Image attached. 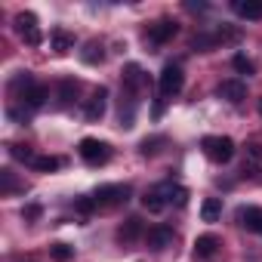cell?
<instances>
[{"instance_id":"8","label":"cell","mask_w":262,"mask_h":262,"mask_svg":"<svg viewBox=\"0 0 262 262\" xmlns=\"http://www.w3.org/2000/svg\"><path fill=\"white\" fill-rule=\"evenodd\" d=\"M120 77H123V93H126V96H139V90H142V83H145V74H142L139 65H126Z\"/></svg>"},{"instance_id":"26","label":"cell","mask_w":262,"mask_h":262,"mask_svg":"<svg viewBox=\"0 0 262 262\" xmlns=\"http://www.w3.org/2000/svg\"><path fill=\"white\" fill-rule=\"evenodd\" d=\"M0 191H4V194L16 191V176H13L10 170H0Z\"/></svg>"},{"instance_id":"4","label":"cell","mask_w":262,"mask_h":262,"mask_svg":"<svg viewBox=\"0 0 262 262\" xmlns=\"http://www.w3.org/2000/svg\"><path fill=\"white\" fill-rule=\"evenodd\" d=\"M16 31H19V37H22L28 47H40V43H43V34H40V28H37V16H34V13H19V16H16Z\"/></svg>"},{"instance_id":"18","label":"cell","mask_w":262,"mask_h":262,"mask_svg":"<svg viewBox=\"0 0 262 262\" xmlns=\"http://www.w3.org/2000/svg\"><path fill=\"white\" fill-rule=\"evenodd\" d=\"M77 99V80H71V77H65L62 83H59V108H68L71 102Z\"/></svg>"},{"instance_id":"9","label":"cell","mask_w":262,"mask_h":262,"mask_svg":"<svg viewBox=\"0 0 262 262\" xmlns=\"http://www.w3.org/2000/svg\"><path fill=\"white\" fill-rule=\"evenodd\" d=\"M219 96H222L225 102L237 105V102L247 99V83H244V80H222V83H219Z\"/></svg>"},{"instance_id":"14","label":"cell","mask_w":262,"mask_h":262,"mask_svg":"<svg viewBox=\"0 0 262 262\" xmlns=\"http://www.w3.org/2000/svg\"><path fill=\"white\" fill-rule=\"evenodd\" d=\"M50 99V86H43V83H34L25 96H22V102H25V108H43V102Z\"/></svg>"},{"instance_id":"23","label":"cell","mask_w":262,"mask_h":262,"mask_svg":"<svg viewBox=\"0 0 262 262\" xmlns=\"http://www.w3.org/2000/svg\"><path fill=\"white\" fill-rule=\"evenodd\" d=\"M231 65H234V71H237V74H247V77H250V74L256 71V65H253V62H250V59H247L244 53H237V56L231 59Z\"/></svg>"},{"instance_id":"12","label":"cell","mask_w":262,"mask_h":262,"mask_svg":"<svg viewBox=\"0 0 262 262\" xmlns=\"http://www.w3.org/2000/svg\"><path fill=\"white\" fill-rule=\"evenodd\" d=\"M142 237V219L139 216H129L120 228H117V241L120 244H133V241H139Z\"/></svg>"},{"instance_id":"10","label":"cell","mask_w":262,"mask_h":262,"mask_svg":"<svg viewBox=\"0 0 262 262\" xmlns=\"http://www.w3.org/2000/svg\"><path fill=\"white\" fill-rule=\"evenodd\" d=\"M50 47H53V53L65 56V53L74 50V34L65 31V28H53V31H50Z\"/></svg>"},{"instance_id":"3","label":"cell","mask_w":262,"mask_h":262,"mask_svg":"<svg viewBox=\"0 0 262 262\" xmlns=\"http://www.w3.org/2000/svg\"><path fill=\"white\" fill-rule=\"evenodd\" d=\"M158 86H161V96H167V99H170V96H179V93H182V86H185V74H182V65H176V62L164 65Z\"/></svg>"},{"instance_id":"11","label":"cell","mask_w":262,"mask_h":262,"mask_svg":"<svg viewBox=\"0 0 262 262\" xmlns=\"http://www.w3.org/2000/svg\"><path fill=\"white\" fill-rule=\"evenodd\" d=\"M145 241H148L151 250H164V247L173 244V228H170V225H155V228H148Z\"/></svg>"},{"instance_id":"24","label":"cell","mask_w":262,"mask_h":262,"mask_svg":"<svg viewBox=\"0 0 262 262\" xmlns=\"http://www.w3.org/2000/svg\"><path fill=\"white\" fill-rule=\"evenodd\" d=\"M10 155H13L16 161H25V164H34V161H37V155H34L28 145H10Z\"/></svg>"},{"instance_id":"19","label":"cell","mask_w":262,"mask_h":262,"mask_svg":"<svg viewBox=\"0 0 262 262\" xmlns=\"http://www.w3.org/2000/svg\"><path fill=\"white\" fill-rule=\"evenodd\" d=\"M80 59H83L86 65H99V62L105 59V50H102V43H99V40H86V43H83V53H80Z\"/></svg>"},{"instance_id":"20","label":"cell","mask_w":262,"mask_h":262,"mask_svg":"<svg viewBox=\"0 0 262 262\" xmlns=\"http://www.w3.org/2000/svg\"><path fill=\"white\" fill-rule=\"evenodd\" d=\"M161 188H164V194H167V204H176V207H185V204H188V188L173 185V182H167V185H161Z\"/></svg>"},{"instance_id":"30","label":"cell","mask_w":262,"mask_h":262,"mask_svg":"<svg viewBox=\"0 0 262 262\" xmlns=\"http://www.w3.org/2000/svg\"><path fill=\"white\" fill-rule=\"evenodd\" d=\"M22 216H25V219H37V216H40V207H37V204H31V207H25V210H22Z\"/></svg>"},{"instance_id":"27","label":"cell","mask_w":262,"mask_h":262,"mask_svg":"<svg viewBox=\"0 0 262 262\" xmlns=\"http://www.w3.org/2000/svg\"><path fill=\"white\" fill-rule=\"evenodd\" d=\"M247 158L253 161V164H262V142H247Z\"/></svg>"},{"instance_id":"15","label":"cell","mask_w":262,"mask_h":262,"mask_svg":"<svg viewBox=\"0 0 262 262\" xmlns=\"http://www.w3.org/2000/svg\"><path fill=\"white\" fill-rule=\"evenodd\" d=\"M216 250H219V237H216V234H201V237L194 241V253H198L201 259H213Z\"/></svg>"},{"instance_id":"7","label":"cell","mask_w":262,"mask_h":262,"mask_svg":"<svg viewBox=\"0 0 262 262\" xmlns=\"http://www.w3.org/2000/svg\"><path fill=\"white\" fill-rule=\"evenodd\" d=\"M176 31H179V25H176L173 19H161V22H155V25L148 28V40H151V43H167V40L176 37Z\"/></svg>"},{"instance_id":"22","label":"cell","mask_w":262,"mask_h":262,"mask_svg":"<svg viewBox=\"0 0 262 262\" xmlns=\"http://www.w3.org/2000/svg\"><path fill=\"white\" fill-rule=\"evenodd\" d=\"M31 167H34L37 173H53V170H59V167H62V158H50V155H47V158H37Z\"/></svg>"},{"instance_id":"25","label":"cell","mask_w":262,"mask_h":262,"mask_svg":"<svg viewBox=\"0 0 262 262\" xmlns=\"http://www.w3.org/2000/svg\"><path fill=\"white\" fill-rule=\"evenodd\" d=\"M50 256H53L56 262H68V259L74 256V250H71L68 244H53V247H50Z\"/></svg>"},{"instance_id":"29","label":"cell","mask_w":262,"mask_h":262,"mask_svg":"<svg viewBox=\"0 0 262 262\" xmlns=\"http://www.w3.org/2000/svg\"><path fill=\"white\" fill-rule=\"evenodd\" d=\"M77 210H80V213H93V210H96L93 198H80V201H77Z\"/></svg>"},{"instance_id":"21","label":"cell","mask_w":262,"mask_h":262,"mask_svg":"<svg viewBox=\"0 0 262 262\" xmlns=\"http://www.w3.org/2000/svg\"><path fill=\"white\" fill-rule=\"evenodd\" d=\"M222 216V201L219 198H207L204 204H201V219L204 222H216Z\"/></svg>"},{"instance_id":"2","label":"cell","mask_w":262,"mask_h":262,"mask_svg":"<svg viewBox=\"0 0 262 262\" xmlns=\"http://www.w3.org/2000/svg\"><path fill=\"white\" fill-rule=\"evenodd\" d=\"M201 148H204V155H207L213 164H228V161L234 158V142H231L228 136H207V139L201 142Z\"/></svg>"},{"instance_id":"16","label":"cell","mask_w":262,"mask_h":262,"mask_svg":"<svg viewBox=\"0 0 262 262\" xmlns=\"http://www.w3.org/2000/svg\"><path fill=\"white\" fill-rule=\"evenodd\" d=\"M237 219H241V225H247V228H253V231L262 234V210L259 207H241Z\"/></svg>"},{"instance_id":"13","label":"cell","mask_w":262,"mask_h":262,"mask_svg":"<svg viewBox=\"0 0 262 262\" xmlns=\"http://www.w3.org/2000/svg\"><path fill=\"white\" fill-rule=\"evenodd\" d=\"M142 207H145L148 213H161V210L167 207V194H164V188H161V185L148 188V191L142 194Z\"/></svg>"},{"instance_id":"5","label":"cell","mask_w":262,"mask_h":262,"mask_svg":"<svg viewBox=\"0 0 262 262\" xmlns=\"http://www.w3.org/2000/svg\"><path fill=\"white\" fill-rule=\"evenodd\" d=\"M80 158L90 164V167H99V164H105L108 158H111V148H108V142H99V139H80Z\"/></svg>"},{"instance_id":"6","label":"cell","mask_w":262,"mask_h":262,"mask_svg":"<svg viewBox=\"0 0 262 262\" xmlns=\"http://www.w3.org/2000/svg\"><path fill=\"white\" fill-rule=\"evenodd\" d=\"M105 108H108V90L99 86V90L90 96V102H86V108H83V117H86L90 123H96V120L105 117Z\"/></svg>"},{"instance_id":"1","label":"cell","mask_w":262,"mask_h":262,"mask_svg":"<svg viewBox=\"0 0 262 262\" xmlns=\"http://www.w3.org/2000/svg\"><path fill=\"white\" fill-rule=\"evenodd\" d=\"M129 185H123V182H114V185H99L96 188V194H93V204H96V210H111V207H120V204H126L129 201Z\"/></svg>"},{"instance_id":"31","label":"cell","mask_w":262,"mask_h":262,"mask_svg":"<svg viewBox=\"0 0 262 262\" xmlns=\"http://www.w3.org/2000/svg\"><path fill=\"white\" fill-rule=\"evenodd\" d=\"M259 111H262V102H259Z\"/></svg>"},{"instance_id":"17","label":"cell","mask_w":262,"mask_h":262,"mask_svg":"<svg viewBox=\"0 0 262 262\" xmlns=\"http://www.w3.org/2000/svg\"><path fill=\"white\" fill-rule=\"evenodd\" d=\"M234 13L241 19H262V0H234Z\"/></svg>"},{"instance_id":"28","label":"cell","mask_w":262,"mask_h":262,"mask_svg":"<svg viewBox=\"0 0 262 262\" xmlns=\"http://www.w3.org/2000/svg\"><path fill=\"white\" fill-rule=\"evenodd\" d=\"M161 142H164V139H145V142H142V155H155V151H158L155 145H161Z\"/></svg>"}]
</instances>
